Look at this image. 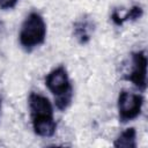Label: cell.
Here are the masks:
<instances>
[{"mask_svg": "<svg viewBox=\"0 0 148 148\" xmlns=\"http://www.w3.org/2000/svg\"><path fill=\"white\" fill-rule=\"evenodd\" d=\"M143 15V9L140 6H133L124 16H120L119 12L114 9L111 14V20L116 25H123L126 21H136Z\"/></svg>", "mask_w": 148, "mask_h": 148, "instance_id": "cell-7", "label": "cell"}, {"mask_svg": "<svg viewBox=\"0 0 148 148\" xmlns=\"http://www.w3.org/2000/svg\"><path fill=\"white\" fill-rule=\"evenodd\" d=\"M46 88L54 96V105L58 110L65 111L73 99V87L64 66L53 68L45 77Z\"/></svg>", "mask_w": 148, "mask_h": 148, "instance_id": "cell-1", "label": "cell"}, {"mask_svg": "<svg viewBox=\"0 0 148 148\" xmlns=\"http://www.w3.org/2000/svg\"><path fill=\"white\" fill-rule=\"evenodd\" d=\"M32 128H34V132L38 136H42V138H51L56 133L57 123H56L54 119L37 121V123H32Z\"/></svg>", "mask_w": 148, "mask_h": 148, "instance_id": "cell-9", "label": "cell"}, {"mask_svg": "<svg viewBox=\"0 0 148 148\" xmlns=\"http://www.w3.org/2000/svg\"><path fill=\"white\" fill-rule=\"evenodd\" d=\"M147 56L145 51H136L131 54V69L125 79L132 82L139 90L145 91L147 87Z\"/></svg>", "mask_w": 148, "mask_h": 148, "instance_id": "cell-4", "label": "cell"}, {"mask_svg": "<svg viewBox=\"0 0 148 148\" xmlns=\"http://www.w3.org/2000/svg\"><path fill=\"white\" fill-rule=\"evenodd\" d=\"M113 146L117 148H135L136 147V131L133 127L126 128L114 140Z\"/></svg>", "mask_w": 148, "mask_h": 148, "instance_id": "cell-8", "label": "cell"}, {"mask_svg": "<svg viewBox=\"0 0 148 148\" xmlns=\"http://www.w3.org/2000/svg\"><path fill=\"white\" fill-rule=\"evenodd\" d=\"M28 104L31 116V123L54 119L53 106L46 96L38 92H30L28 97Z\"/></svg>", "mask_w": 148, "mask_h": 148, "instance_id": "cell-5", "label": "cell"}, {"mask_svg": "<svg viewBox=\"0 0 148 148\" xmlns=\"http://www.w3.org/2000/svg\"><path fill=\"white\" fill-rule=\"evenodd\" d=\"M143 105V97L128 90H121L118 95V114L121 123L131 121L138 118Z\"/></svg>", "mask_w": 148, "mask_h": 148, "instance_id": "cell-3", "label": "cell"}, {"mask_svg": "<svg viewBox=\"0 0 148 148\" xmlns=\"http://www.w3.org/2000/svg\"><path fill=\"white\" fill-rule=\"evenodd\" d=\"M95 30L94 21L88 16L80 17L73 25V35L80 44H87L91 39Z\"/></svg>", "mask_w": 148, "mask_h": 148, "instance_id": "cell-6", "label": "cell"}, {"mask_svg": "<svg viewBox=\"0 0 148 148\" xmlns=\"http://www.w3.org/2000/svg\"><path fill=\"white\" fill-rule=\"evenodd\" d=\"M18 1L20 0H0V9L2 10L12 9L17 5Z\"/></svg>", "mask_w": 148, "mask_h": 148, "instance_id": "cell-10", "label": "cell"}, {"mask_svg": "<svg viewBox=\"0 0 148 148\" xmlns=\"http://www.w3.org/2000/svg\"><path fill=\"white\" fill-rule=\"evenodd\" d=\"M46 23L43 16L37 12H31L23 21L20 32L18 42L22 49L27 52L32 51L45 42Z\"/></svg>", "mask_w": 148, "mask_h": 148, "instance_id": "cell-2", "label": "cell"}, {"mask_svg": "<svg viewBox=\"0 0 148 148\" xmlns=\"http://www.w3.org/2000/svg\"><path fill=\"white\" fill-rule=\"evenodd\" d=\"M0 113H1V101H0Z\"/></svg>", "mask_w": 148, "mask_h": 148, "instance_id": "cell-11", "label": "cell"}]
</instances>
